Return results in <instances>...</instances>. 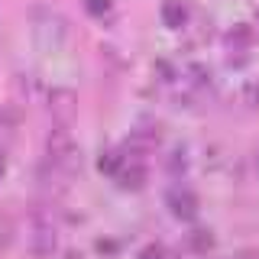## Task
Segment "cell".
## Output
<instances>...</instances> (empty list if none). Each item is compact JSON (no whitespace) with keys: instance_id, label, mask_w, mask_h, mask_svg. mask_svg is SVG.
Masks as SVG:
<instances>
[{"instance_id":"7c38bea8","label":"cell","mask_w":259,"mask_h":259,"mask_svg":"<svg viewBox=\"0 0 259 259\" xmlns=\"http://www.w3.org/2000/svg\"><path fill=\"white\" fill-rule=\"evenodd\" d=\"M165 259H182V256H175V253H168V256H165Z\"/></svg>"},{"instance_id":"52a82bcc","label":"cell","mask_w":259,"mask_h":259,"mask_svg":"<svg viewBox=\"0 0 259 259\" xmlns=\"http://www.w3.org/2000/svg\"><path fill=\"white\" fill-rule=\"evenodd\" d=\"M123 162H126V149H104L101 159H97V168H101L104 175L117 178V172L123 168Z\"/></svg>"},{"instance_id":"30bf717a","label":"cell","mask_w":259,"mask_h":259,"mask_svg":"<svg viewBox=\"0 0 259 259\" xmlns=\"http://www.w3.org/2000/svg\"><path fill=\"white\" fill-rule=\"evenodd\" d=\"M165 256H168V249L162 246V243H146L136 259H165Z\"/></svg>"},{"instance_id":"8fae6325","label":"cell","mask_w":259,"mask_h":259,"mask_svg":"<svg viewBox=\"0 0 259 259\" xmlns=\"http://www.w3.org/2000/svg\"><path fill=\"white\" fill-rule=\"evenodd\" d=\"M84 10L91 16H104L110 10V0H84Z\"/></svg>"},{"instance_id":"277c9868","label":"cell","mask_w":259,"mask_h":259,"mask_svg":"<svg viewBox=\"0 0 259 259\" xmlns=\"http://www.w3.org/2000/svg\"><path fill=\"white\" fill-rule=\"evenodd\" d=\"M49 110H52V120L59 126H71L75 110H78V97L71 91H52L49 94Z\"/></svg>"},{"instance_id":"7a4b0ae2","label":"cell","mask_w":259,"mask_h":259,"mask_svg":"<svg viewBox=\"0 0 259 259\" xmlns=\"http://www.w3.org/2000/svg\"><path fill=\"white\" fill-rule=\"evenodd\" d=\"M55 246H59V233H55L52 221L46 217H32V227H29V249L36 256H52Z\"/></svg>"},{"instance_id":"ba28073f","label":"cell","mask_w":259,"mask_h":259,"mask_svg":"<svg viewBox=\"0 0 259 259\" xmlns=\"http://www.w3.org/2000/svg\"><path fill=\"white\" fill-rule=\"evenodd\" d=\"M188 249L198 256H204L214 249V233L204 230V227H194V230H188Z\"/></svg>"},{"instance_id":"5bb4252c","label":"cell","mask_w":259,"mask_h":259,"mask_svg":"<svg viewBox=\"0 0 259 259\" xmlns=\"http://www.w3.org/2000/svg\"><path fill=\"white\" fill-rule=\"evenodd\" d=\"M0 178H4V162H0Z\"/></svg>"},{"instance_id":"9c48e42d","label":"cell","mask_w":259,"mask_h":259,"mask_svg":"<svg viewBox=\"0 0 259 259\" xmlns=\"http://www.w3.org/2000/svg\"><path fill=\"white\" fill-rule=\"evenodd\" d=\"M185 165H188V159H185V149H175L172 156H168V162H165V168H168L172 175H182Z\"/></svg>"},{"instance_id":"5b68a950","label":"cell","mask_w":259,"mask_h":259,"mask_svg":"<svg viewBox=\"0 0 259 259\" xmlns=\"http://www.w3.org/2000/svg\"><path fill=\"white\" fill-rule=\"evenodd\" d=\"M159 16L168 29H185L191 20V0H162Z\"/></svg>"},{"instance_id":"9a60e30c","label":"cell","mask_w":259,"mask_h":259,"mask_svg":"<svg viewBox=\"0 0 259 259\" xmlns=\"http://www.w3.org/2000/svg\"><path fill=\"white\" fill-rule=\"evenodd\" d=\"M256 26H259V20H256Z\"/></svg>"},{"instance_id":"8992f818","label":"cell","mask_w":259,"mask_h":259,"mask_svg":"<svg viewBox=\"0 0 259 259\" xmlns=\"http://www.w3.org/2000/svg\"><path fill=\"white\" fill-rule=\"evenodd\" d=\"M224 46H227V52L230 55H246L249 52V46H253V26L249 23H233L230 29H227V36H224Z\"/></svg>"},{"instance_id":"3957f363","label":"cell","mask_w":259,"mask_h":259,"mask_svg":"<svg viewBox=\"0 0 259 259\" xmlns=\"http://www.w3.org/2000/svg\"><path fill=\"white\" fill-rule=\"evenodd\" d=\"M123 149H126V146H123ZM143 182H146V162H143V156H133V152L126 149V162H123V168L117 172V185L123 191H140Z\"/></svg>"},{"instance_id":"6da1fadb","label":"cell","mask_w":259,"mask_h":259,"mask_svg":"<svg viewBox=\"0 0 259 259\" xmlns=\"http://www.w3.org/2000/svg\"><path fill=\"white\" fill-rule=\"evenodd\" d=\"M165 204H168V214L175 217V221H194L198 217V194L191 188H185V185H175V188H168L165 194Z\"/></svg>"},{"instance_id":"4fadbf2b","label":"cell","mask_w":259,"mask_h":259,"mask_svg":"<svg viewBox=\"0 0 259 259\" xmlns=\"http://www.w3.org/2000/svg\"><path fill=\"white\" fill-rule=\"evenodd\" d=\"M240 259H259V256H246V253H243V256H240Z\"/></svg>"}]
</instances>
